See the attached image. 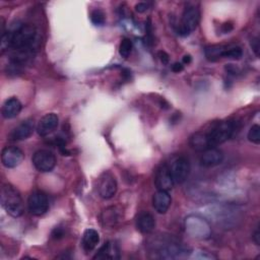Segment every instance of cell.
<instances>
[{
	"label": "cell",
	"mask_w": 260,
	"mask_h": 260,
	"mask_svg": "<svg viewBox=\"0 0 260 260\" xmlns=\"http://www.w3.org/2000/svg\"><path fill=\"white\" fill-rule=\"evenodd\" d=\"M191 62V56L190 55H185L183 57V63L184 64H189Z\"/></svg>",
	"instance_id": "f546056e"
},
{
	"label": "cell",
	"mask_w": 260,
	"mask_h": 260,
	"mask_svg": "<svg viewBox=\"0 0 260 260\" xmlns=\"http://www.w3.org/2000/svg\"><path fill=\"white\" fill-rule=\"evenodd\" d=\"M158 57H159V60L161 61L162 64H168V63H169L170 58H169V55H168L166 52L159 51V52H158Z\"/></svg>",
	"instance_id": "d4e9b609"
},
{
	"label": "cell",
	"mask_w": 260,
	"mask_h": 260,
	"mask_svg": "<svg viewBox=\"0 0 260 260\" xmlns=\"http://www.w3.org/2000/svg\"><path fill=\"white\" fill-rule=\"evenodd\" d=\"M132 51V42L130 41V39L124 38L119 46V54L121 55V57L123 58H128L130 53Z\"/></svg>",
	"instance_id": "ffe728a7"
},
{
	"label": "cell",
	"mask_w": 260,
	"mask_h": 260,
	"mask_svg": "<svg viewBox=\"0 0 260 260\" xmlns=\"http://www.w3.org/2000/svg\"><path fill=\"white\" fill-rule=\"evenodd\" d=\"M253 239H254V242L256 243V245H260V232H259V228L256 229V231L254 233V236H253Z\"/></svg>",
	"instance_id": "f1b7e54d"
},
{
	"label": "cell",
	"mask_w": 260,
	"mask_h": 260,
	"mask_svg": "<svg viewBox=\"0 0 260 260\" xmlns=\"http://www.w3.org/2000/svg\"><path fill=\"white\" fill-rule=\"evenodd\" d=\"M154 184L157 188V190H162V191H168L171 190L174 186V181L170 172V168L166 164H161L156 172H155V177H154Z\"/></svg>",
	"instance_id": "9c48e42d"
},
{
	"label": "cell",
	"mask_w": 260,
	"mask_h": 260,
	"mask_svg": "<svg viewBox=\"0 0 260 260\" xmlns=\"http://www.w3.org/2000/svg\"><path fill=\"white\" fill-rule=\"evenodd\" d=\"M171 203H172V198L168 191L157 190V192L153 194L152 206L157 213H160V214L166 213L169 210Z\"/></svg>",
	"instance_id": "5bb4252c"
},
{
	"label": "cell",
	"mask_w": 260,
	"mask_h": 260,
	"mask_svg": "<svg viewBox=\"0 0 260 260\" xmlns=\"http://www.w3.org/2000/svg\"><path fill=\"white\" fill-rule=\"evenodd\" d=\"M24 158L23 151L16 146H6L1 152L2 165L7 169H13L19 166Z\"/></svg>",
	"instance_id": "ba28073f"
},
{
	"label": "cell",
	"mask_w": 260,
	"mask_h": 260,
	"mask_svg": "<svg viewBox=\"0 0 260 260\" xmlns=\"http://www.w3.org/2000/svg\"><path fill=\"white\" fill-rule=\"evenodd\" d=\"M200 20V12L198 8L195 6H189L185 8L180 26L178 28V34L181 36H188L190 35L199 24Z\"/></svg>",
	"instance_id": "3957f363"
},
{
	"label": "cell",
	"mask_w": 260,
	"mask_h": 260,
	"mask_svg": "<svg viewBox=\"0 0 260 260\" xmlns=\"http://www.w3.org/2000/svg\"><path fill=\"white\" fill-rule=\"evenodd\" d=\"M0 201L2 207L9 215L13 217H19L22 215L24 210L22 198L17 189H15L11 184L2 185Z\"/></svg>",
	"instance_id": "6da1fadb"
},
{
	"label": "cell",
	"mask_w": 260,
	"mask_h": 260,
	"mask_svg": "<svg viewBox=\"0 0 260 260\" xmlns=\"http://www.w3.org/2000/svg\"><path fill=\"white\" fill-rule=\"evenodd\" d=\"M118 189L115 176L111 172H104L98 180V192L104 199H110L115 196Z\"/></svg>",
	"instance_id": "8992f818"
},
{
	"label": "cell",
	"mask_w": 260,
	"mask_h": 260,
	"mask_svg": "<svg viewBox=\"0 0 260 260\" xmlns=\"http://www.w3.org/2000/svg\"><path fill=\"white\" fill-rule=\"evenodd\" d=\"M183 69H184V65H183L182 63L176 62V63H174V64L172 65V70H173L174 72H176V73H179V72L183 71Z\"/></svg>",
	"instance_id": "4316f807"
},
{
	"label": "cell",
	"mask_w": 260,
	"mask_h": 260,
	"mask_svg": "<svg viewBox=\"0 0 260 260\" xmlns=\"http://www.w3.org/2000/svg\"><path fill=\"white\" fill-rule=\"evenodd\" d=\"M120 249L114 242L105 243L94 255L93 259H119Z\"/></svg>",
	"instance_id": "e0dca14e"
},
{
	"label": "cell",
	"mask_w": 260,
	"mask_h": 260,
	"mask_svg": "<svg viewBox=\"0 0 260 260\" xmlns=\"http://www.w3.org/2000/svg\"><path fill=\"white\" fill-rule=\"evenodd\" d=\"M34 167L41 173L51 172L56 166V157L54 153L48 149L37 150L31 157Z\"/></svg>",
	"instance_id": "277c9868"
},
{
	"label": "cell",
	"mask_w": 260,
	"mask_h": 260,
	"mask_svg": "<svg viewBox=\"0 0 260 260\" xmlns=\"http://www.w3.org/2000/svg\"><path fill=\"white\" fill-rule=\"evenodd\" d=\"M90 20L94 25H103L105 23L106 17H105V14L102 10L95 9L90 14Z\"/></svg>",
	"instance_id": "603a6c76"
},
{
	"label": "cell",
	"mask_w": 260,
	"mask_h": 260,
	"mask_svg": "<svg viewBox=\"0 0 260 260\" xmlns=\"http://www.w3.org/2000/svg\"><path fill=\"white\" fill-rule=\"evenodd\" d=\"M99 242H100V235L95 230L87 229L84 231L83 237H82V247L86 253L92 251L96 247Z\"/></svg>",
	"instance_id": "ac0fdd59"
},
{
	"label": "cell",
	"mask_w": 260,
	"mask_h": 260,
	"mask_svg": "<svg viewBox=\"0 0 260 260\" xmlns=\"http://www.w3.org/2000/svg\"><path fill=\"white\" fill-rule=\"evenodd\" d=\"M21 109L22 105L20 101L16 98H10L4 102L1 109V114L5 119H13L19 115Z\"/></svg>",
	"instance_id": "2e32d148"
},
{
	"label": "cell",
	"mask_w": 260,
	"mask_h": 260,
	"mask_svg": "<svg viewBox=\"0 0 260 260\" xmlns=\"http://www.w3.org/2000/svg\"><path fill=\"white\" fill-rule=\"evenodd\" d=\"M226 49V46H211L205 49V56L210 61H215L223 57V53Z\"/></svg>",
	"instance_id": "d6986e66"
},
{
	"label": "cell",
	"mask_w": 260,
	"mask_h": 260,
	"mask_svg": "<svg viewBox=\"0 0 260 260\" xmlns=\"http://www.w3.org/2000/svg\"><path fill=\"white\" fill-rule=\"evenodd\" d=\"M169 168L175 184L185 182L190 173V164L185 156H178L175 158Z\"/></svg>",
	"instance_id": "52a82bcc"
},
{
	"label": "cell",
	"mask_w": 260,
	"mask_h": 260,
	"mask_svg": "<svg viewBox=\"0 0 260 260\" xmlns=\"http://www.w3.org/2000/svg\"><path fill=\"white\" fill-rule=\"evenodd\" d=\"M27 207L32 215L41 216L49 209L48 196L40 190H36L30 193L27 199Z\"/></svg>",
	"instance_id": "5b68a950"
},
{
	"label": "cell",
	"mask_w": 260,
	"mask_h": 260,
	"mask_svg": "<svg viewBox=\"0 0 260 260\" xmlns=\"http://www.w3.org/2000/svg\"><path fill=\"white\" fill-rule=\"evenodd\" d=\"M148 5L146 4V3H144V2H140V3H138V4H136V6H135V10L137 11V12H139V13H142V12H144V11H146L148 8Z\"/></svg>",
	"instance_id": "cb8c5ba5"
},
{
	"label": "cell",
	"mask_w": 260,
	"mask_h": 260,
	"mask_svg": "<svg viewBox=\"0 0 260 260\" xmlns=\"http://www.w3.org/2000/svg\"><path fill=\"white\" fill-rule=\"evenodd\" d=\"M58 124H59L58 116L54 113H49L40 119L36 127V130L40 136L45 137L51 134L58 127Z\"/></svg>",
	"instance_id": "30bf717a"
},
{
	"label": "cell",
	"mask_w": 260,
	"mask_h": 260,
	"mask_svg": "<svg viewBox=\"0 0 260 260\" xmlns=\"http://www.w3.org/2000/svg\"><path fill=\"white\" fill-rule=\"evenodd\" d=\"M155 226V220L153 215L148 211H141L136 216V228L139 232L147 234L153 231Z\"/></svg>",
	"instance_id": "9a60e30c"
},
{
	"label": "cell",
	"mask_w": 260,
	"mask_h": 260,
	"mask_svg": "<svg viewBox=\"0 0 260 260\" xmlns=\"http://www.w3.org/2000/svg\"><path fill=\"white\" fill-rule=\"evenodd\" d=\"M122 219V210L118 206H110L103 210L101 222L104 226L113 228Z\"/></svg>",
	"instance_id": "4fadbf2b"
},
{
	"label": "cell",
	"mask_w": 260,
	"mask_h": 260,
	"mask_svg": "<svg viewBox=\"0 0 260 260\" xmlns=\"http://www.w3.org/2000/svg\"><path fill=\"white\" fill-rule=\"evenodd\" d=\"M242 56H243V50L238 46L226 47L223 53V57L231 58V59H240Z\"/></svg>",
	"instance_id": "44dd1931"
},
{
	"label": "cell",
	"mask_w": 260,
	"mask_h": 260,
	"mask_svg": "<svg viewBox=\"0 0 260 260\" xmlns=\"http://www.w3.org/2000/svg\"><path fill=\"white\" fill-rule=\"evenodd\" d=\"M35 130L34 119H26L12 129L9 134V139L13 141H20L28 138Z\"/></svg>",
	"instance_id": "8fae6325"
},
{
	"label": "cell",
	"mask_w": 260,
	"mask_h": 260,
	"mask_svg": "<svg viewBox=\"0 0 260 260\" xmlns=\"http://www.w3.org/2000/svg\"><path fill=\"white\" fill-rule=\"evenodd\" d=\"M63 235H64L63 231L60 230L59 228H56V229L53 231V233H52V237H53L54 239H59V238L63 237Z\"/></svg>",
	"instance_id": "83f0119b"
},
{
	"label": "cell",
	"mask_w": 260,
	"mask_h": 260,
	"mask_svg": "<svg viewBox=\"0 0 260 260\" xmlns=\"http://www.w3.org/2000/svg\"><path fill=\"white\" fill-rule=\"evenodd\" d=\"M235 125L232 121H221L213 124L208 131H203L208 148L216 147L225 142L234 133Z\"/></svg>",
	"instance_id": "7a4b0ae2"
},
{
	"label": "cell",
	"mask_w": 260,
	"mask_h": 260,
	"mask_svg": "<svg viewBox=\"0 0 260 260\" xmlns=\"http://www.w3.org/2000/svg\"><path fill=\"white\" fill-rule=\"evenodd\" d=\"M249 141L255 143V144H259L260 143V126L258 124L253 125L247 135Z\"/></svg>",
	"instance_id": "7402d4cb"
},
{
	"label": "cell",
	"mask_w": 260,
	"mask_h": 260,
	"mask_svg": "<svg viewBox=\"0 0 260 260\" xmlns=\"http://www.w3.org/2000/svg\"><path fill=\"white\" fill-rule=\"evenodd\" d=\"M223 160L222 152L216 147H210L202 151L200 156V165L205 168L215 167L221 164Z\"/></svg>",
	"instance_id": "7c38bea8"
},
{
	"label": "cell",
	"mask_w": 260,
	"mask_h": 260,
	"mask_svg": "<svg viewBox=\"0 0 260 260\" xmlns=\"http://www.w3.org/2000/svg\"><path fill=\"white\" fill-rule=\"evenodd\" d=\"M251 46H252V49L255 52L256 56H258L259 55V40L258 39H254L251 42Z\"/></svg>",
	"instance_id": "484cf974"
}]
</instances>
